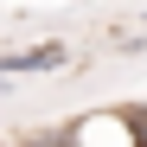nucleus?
Here are the masks:
<instances>
[{
	"mask_svg": "<svg viewBox=\"0 0 147 147\" xmlns=\"http://www.w3.org/2000/svg\"><path fill=\"white\" fill-rule=\"evenodd\" d=\"M64 45L58 38H45V45H26V51H13V58H0V77H32V70H64Z\"/></svg>",
	"mask_w": 147,
	"mask_h": 147,
	"instance_id": "1",
	"label": "nucleus"
},
{
	"mask_svg": "<svg viewBox=\"0 0 147 147\" xmlns=\"http://www.w3.org/2000/svg\"><path fill=\"white\" fill-rule=\"evenodd\" d=\"M121 115H128V128H134V141H147V102H141V109H121Z\"/></svg>",
	"mask_w": 147,
	"mask_h": 147,
	"instance_id": "2",
	"label": "nucleus"
}]
</instances>
